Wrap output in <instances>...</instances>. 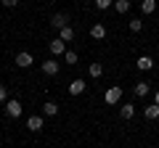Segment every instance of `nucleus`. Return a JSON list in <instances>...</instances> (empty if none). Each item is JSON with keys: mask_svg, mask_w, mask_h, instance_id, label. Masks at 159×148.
<instances>
[{"mask_svg": "<svg viewBox=\"0 0 159 148\" xmlns=\"http://www.w3.org/2000/svg\"><path fill=\"white\" fill-rule=\"evenodd\" d=\"M119 98H122V87H117V85H114V87H109V90L103 93V101H106L109 106H114V103H119Z\"/></svg>", "mask_w": 159, "mask_h": 148, "instance_id": "nucleus-1", "label": "nucleus"}, {"mask_svg": "<svg viewBox=\"0 0 159 148\" xmlns=\"http://www.w3.org/2000/svg\"><path fill=\"white\" fill-rule=\"evenodd\" d=\"M34 63V58H32V53H27V50H21L16 56V66H21V69H29Z\"/></svg>", "mask_w": 159, "mask_h": 148, "instance_id": "nucleus-2", "label": "nucleus"}, {"mask_svg": "<svg viewBox=\"0 0 159 148\" xmlns=\"http://www.w3.org/2000/svg\"><path fill=\"white\" fill-rule=\"evenodd\" d=\"M6 114L11 116V119L21 116V103H19V101H8V103H6Z\"/></svg>", "mask_w": 159, "mask_h": 148, "instance_id": "nucleus-3", "label": "nucleus"}, {"mask_svg": "<svg viewBox=\"0 0 159 148\" xmlns=\"http://www.w3.org/2000/svg\"><path fill=\"white\" fill-rule=\"evenodd\" d=\"M58 69H61V66H58V61H56V58H48V61L43 63V74H48V77L58 74Z\"/></svg>", "mask_w": 159, "mask_h": 148, "instance_id": "nucleus-4", "label": "nucleus"}, {"mask_svg": "<svg viewBox=\"0 0 159 148\" xmlns=\"http://www.w3.org/2000/svg\"><path fill=\"white\" fill-rule=\"evenodd\" d=\"M51 27H53V29H64V27H69V16H66V13H56V16L51 19Z\"/></svg>", "mask_w": 159, "mask_h": 148, "instance_id": "nucleus-5", "label": "nucleus"}, {"mask_svg": "<svg viewBox=\"0 0 159 148\" xmlns=\"http://www.w3.org/2000/svg\"><path fill=\"white\" fill-rule=\"evenodd\" d=\"M135 66L141 69V72H151V69H154V58H151V56H141Z\"/></svg>", "mask_w": 159, "mask_h": 148, "instance_id": "nucleus-6", "label": "nucleus"}, {"mask_svg": "<svg viewBox=\"0 0 159 148\" xmlns=\"http://www.w3.org/2000/svg\"><path fill=\"white\" fill-rule=\"evenodd\" d=\"M80 93H85V80H74L69 85V95H80Z\"/></svg>", "mask_w": 159, "mask_h": 148, "instance_id": "nucleus-7", "label": "nucleus"}, {"mask_svg": "<svg viewBox=\"0 0 159 148\" xmlns=\"http://www.w3.org/2000/svg\"><path fill=\"white\" fill-rule=\"evenodd\" d=\"M27 127H29L32 132H40V130H43V116H29V119H27Z\"/></svg>", "mask_w": 159, "mask_h": 148, "instance_id": "nucleus-8", "label": "nucleus"}, {"mask_svg": "<svg viewBox=\"0 0 159 148\" xmlns=\"http://www.w3.org/2000/svg\"><path fill=\"white\" fill-rule=\"evenodd\" d=\"M51 53L53 56H61V53H66V48H64V40H51Z\"/></svg>", "mask_w": 159, "mask_h": 148, "instance_id": "nucleus-9", "label": "nucleus"}, {"mask_svg": "<svg viewBox=\"0 0 159 148\" xmlns=\"http://www.w3.org/2000/svg\"><path fill=\"white\" fill-rule=\"evenodd\" d=\"M90 34L96 37V40H103V37H106V27H103V24H93V27H90Z\"/></svg>", "mask_w": 159, "mask_h": 148, "instance_id": "nucleus-10", "label": "nucleus"}, {"mask_svg": "<svg viewBox=\"0 0 159 148\" xmlns=\"http://www.w3.org/2000/svg\"><path fill=\"white\" fill-rule=\"evenodd\" d=\"M148 93H151V85H148V82H138L135 85V95L138 98H146Z\"/></svg>", "mask_w": 159, "mask_h": 148, "instance_id": "nucleus-11", "label": "nucleus"}, {"mask_svg": "<svg viewBox=\"0 0 159 148\" xmlns=\"http://www.w3.org/2000/svg\"><path fill=\"white\" fill-rule=\"evenodd\" d=\"M119 114H122V119H133L135 116V106L133 103H125V106L119 108Z\"/></svg>", "mask_w": 159, "mask_h": 148, "instance_id": "nucleus-12", "label": "nucleus"}, {"mask_svg": "<svg viewBox=\"0 0 159 148\" xmlns=\"http://www.w3.org/2000/svg\"><path fill=\"white\" fill-rule=\"evenodd\" d=\"M58 40H64V42L74 40V29H72V27H64V29H58Z\"/></svg>", "mask_w": 159, "mask_h": 148, "instance_id": "nucleus-13", "label": "nucleus"}, {"mask_svg": "<svg viewBox=\"0 0 159 148\" xmlns=\"http://www.w3.org/2000/svg\"><path fill=\"white\" fill-rule=\"evenodd\" d=\"M141 11L146 13V16H148V13H154V11H157V0H143V3H141Z\"/></svg>", "mask_w": 159, "mask_h": 148, "instance_id": "nucleus-14", "label": "nucleus"}, {"mask_svg": "<svg viewBox=\"0 0 159 148\" xmlns=\"http://www.w3.org/2000/svg\"><path fill=\"white\" fill-rule=\"evenodd\" d=\"M43 114H45V116H56V114H58V106H56L53 101H48L45 106H43Z\"/></svg>", "mask_w": 159, "mask_h": 148, "instance_id": "nucleus-15", "label": "nucleus"}, {"mask_svg": "<svg viewBox=\"0 0 159 148\" xmlns=\"http://www.w3.org/2000/svg\"><path fill=\"white\" fill-rule=\"evenodd\" d=\"M143 114H146V119H159V106L157 103H154V106H146V111H143Z\"/></svg>", "mask_w": 159, "mask_h": 148, "instance_id": "nucleus-16", "label": "nucleus"}, {"mask_svg": "<svg viewBox=\"0 0 159 148\" xmlns=\"http://www.w3.org/2000/svg\"><path fill=\"white\" fill-rule=\"evenodd\" d=\"M114 8H117V13H127L130 11V0H114Z\"/></svg>", "mask_w": 159, "mask_h": 148, "instance_id": "nucleus-17", "label": "nucleus"}, {"mask_svg": "<svg viewBox=\"0 0 159 148\" xmlns=\"http://www.w3.org/2000/svg\"><path fill=\"white\" fill-rule=\"evenodd\" d=\"M101 74H103V66H101V63H90V77H93V80H98Z\"/></svg>", "mask_w": 159, "mask_h": 148, "instance_id": "nucleus-18", "label": "nucleus"}, {"mask_svg": "<svg viewBox=\"0 0 159 148\" xmlns=\"http://www.w3.org/2000/svg\"><path fill=\"white\" fill-rule=\"evenodd\" d=\"M141 29H143V21L141 19H133L130 21V32H141Z\"/></svg>", "mask_w": 159, "mask_h": 148, "instance_id": "nucleus-19", "label": "nucleus"}, {"mask_svg": "<svg viewBox=\"0 0 159 148\" xmlns=\"http://www.w3.org/2000/svg\"><path fill=\"white\" fill-rule=\"evenodd\" d=\"M64 58H66V63H77V53H74V50H66Z\"/></svg>", "mask_w": 159, "mask_h": 148, "instance_id": "nucleus-20", "label": "nucleus"}, {"mask_svg": "<svg viewBox=\"0 0 159 148\" xmlns=\"http://www.w3.org/2000/svg\"><path fill=\"white\" fill-rule=\"evenodd\" d=\"M96 6L101 8V11H106V8H111V0H96Z\"/></svg>", "mask_w": 159, "mask_h": 148, "instance_id": "nucleus-21", "label": "nucleus"}, {"mask_svg": "<svg viewBox=\"0 0 159 148\" xmlns=\"http://www.w3.org/2000/svg\"><path fill=\"white\" fill-rule=\"evenodd\" d=\"M6 95H8V93H6V85H0V103H6Z\"/></svg>", "mask_w": 159, "mask_h": 148, "instance_id": "nucleus-22", "label": "nucleus"}, {"mask_svg": "<svg viewBox=\"0 0 159 148\" xmlns=\"http://www.w3.org/2000/svg\"><path fill=\"white\" fill-rule=\"evenodd\" d=\"M0 3H3V6H6V8H13V6H16V3H19V0H0Z\"/></svg>", "mask_w": 159, "mask_h": 148, "instance_id": "nucleus-23", "label": "nucleus"}, {"mask_svg": "<svg viewBox=\"0 0 159 148\" xmlns=\"http://www.w3.org/2000/svg\"><path fill=\"white\" fill-rule=\"evenodd\" d=\"M154 103H157V106H159V90L154 93Z\"/></svg>", "mask_w": 159, "mask_h": 148, "instance_id": "nucleus-24", "label": "nucleus"}]
</instances>
